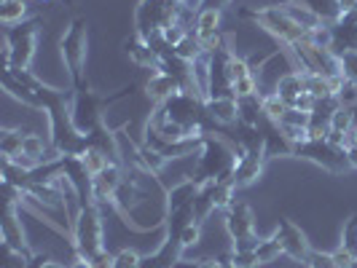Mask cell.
<instances>
[{
  "label": "cell",
  "instance_id": "cell-1",
  "mask_svg": "<svg viewBox=\"0 0 357 268\" xmlns=\"http://www.w3.org/2000/svg\"><path fill=\"white\" fill-rule=\"evenodd\" d=\"M239 156V145L226 140L223 134H207L197 150V164H194V172L191 180L204 185V182H213V180H231L234 182V164Z\"/></svg>",
  "mask_w": 357,
  "mask_h": 268
},
{
  "label": "cell",
  "instance_id": "cell-2",
  "mask_svg": "<svg viewBox=\"0 0 357 268\" xmlns=\"http://www.w3.org/2000/svg\"><path fill=\"white\" fill-rule=\"evenodd\" d=\"M236 17L258 24V27L266 30L271 38H277L285 49L293 46V43H301V40H309V38H312V33L306 30L304 24L287 11L285 3L264 6V8H239Z\"/></svg>",
  "mask_w": 357,
  "mask_h": 268
},
{
  "label": "cell",
  "instance_id": "cell-3",
  "mask_svg": "<svg viewBox=\"0 0 357 268\" xmlns=\"http://www.w3.org/2000/svg\"><path fill=\"white\" fill-rule=\"evenodd\" d=\"M73 105H70V116H73V126L84 134V137H91L94 132L102 129V110H105L110 102L116 100H124V97H132V86H124L116 94H97L91 91L89 86L84 89H73Z\"/></svg>",
  "mask_w": 357,
  "mask_h": 268
},
{
  "label": "cell",
  "instance_id": "cell-4",
  "mask_svg": "<svg viewBox=\"0 0 357 268\" xmlns=\"http://www.w3.org/2000/svg\"><path fill=\"white\" fill-rule=\"evenodd\" d=\"M86 49H89V27L86 19L75 17L65 27V33L59 38V52H62V62L68 68L73 86L84 89L86 81Z\"/></svg>",
  "mask_w": 357,
  "mask_h": 268
},
{
  "label": "cell",
  "instance_id": "cell-5",
  "mask_svg": "<svg viewBox=\"0 0 357 268\" xmlns=\"http://www.w3.org/2000/svg\"><path fill=\"white\" fill-rule=\"evenodd\" d=\"M73 250L81 258H94L100 250H105V223L100 204H84L78 207V214L73 217Z\"/></svg>",
  "mask_w": 357,
  "mask_h": 268
},
{
  "label": "cell",
  "instance_id": "cell-6",
  "mask_svg": "<svg viewBox=\"0 0 357 268\" xmlns=\"http://www.w3.org/2000/svg\"><path fill=\"white\" fill-rule=\"evenodd\" d=\"M285 56L290 59V68L298 72H312V75H325V78L341 75L339 54L333 49L317 46L312 40H301V43L287 46Z\"/></svg>",
  "mask_w": 357,
  "mask_h": 268
},
{
  "label": "cell",
  "instance_id": "cell-7",
  "mask_svg": "<svg viewBox=\"0 0 357 268\" xmlns=\"http://www.w3.org/2000/svg\"><path fill=\"white\" fill-rule=\"evenodd\" d=\"M38 27L40 19H30L6 30V43H3V68H17V70H30L38 49Z\"/></svg>",
  "mask_w": 357,
  "mask_h": 268
},
{
  "label": "cell",
  "instance_id": "cell-8",
  "mask_svg": "<svg viewBox=\"0 0 357 268\" xmlns=\"http://www.w3.org/2000/svg\"><path fill=\"white\" fill-rule=\"evenodd\" d=\"M180 19L178 0H140L135 11V36L151 38L169 30Z\"/></svg>",
  "mask_w": 357,
  "mask_h": 268
},
{
  "label": "cell",
  "instance_id": "cell-9",
  "mask_svg": "<svg viewBox=\"0 0 357 268\" xmlns=\"http://www.w3.org/2000/svg\"><path fill=\"white\" fill-rule=\"evenodd\" d=\"M226 231L231 236L236 252H255L258 247V236H255V214H252L250 204L245 201H234L226 210Z\"/></svg>",
  "mask_w": 357,
  "mask_h": 268
},
{
  "label": "cell",
  "instance_id": "cell-10",
  "mask_svg": "<svg viewBox=\"0 0 357 268\" xmlns=\"http://www.w3.org/2000/svg\"><path fill=\"white\" fill-rule=\"evenodd\" d=\"M293 156L312 161V164L322 166V169L331 172V175H341V172L352 169V166H349V159H347V148L328 143V140H320V143L309 140V143L293 145Z\"/></svg>",
  "mask_w": 357,
  "mask_h": 268
},
{
  "label": "cell",
  "instance_id": "cell-11",
  "mask_svg": "<svg viewBox=\"0 0 357 268\" xmlns=\"http://www.w3.org/2000/svg\"><path fill=\"white\" fill-rule=\"evenodd\" d=\"M277 236H280V242H282V252H285L287 258H293L296 263H306V258H309V252H312V244H309L306 233L301 231L290 217H282V220L277 223Z\"/></svg>",
  "mask_w": 357,
  "mask_h": 268
},
{
  "label": "cell",
  "instance_id": "cell-12",
  "mask_svg": "<svg viewBox=\"0 0 357 268\" xmlns=\"http://www.w3.org/2000/svg\"><path fill=\"white\" fill-rule=\"evenodd\" d=\"M266 150H242L234 164V188H248L255 180L264 175V164H266Z\"/></svg>",
  "mask_w": 357,
  "mask_h": 268
},
{
  "label": "cell",
  "instance_id": "cell-13",
  "mask_svg": "<svg viewBox=\"0 0 357 268\" xmlns=\"http://www.w3.org/2000/svg\"><path fill=\"white\" fill-rule=\"evenodd\" d=\"M126 172L119 161H113L105 172H100L97 178H91V201L94 204H113V196L119 191V185L124 182Z\"/></svg>",
  "mask_w": 357,
  "mask_h": 268
},
{
  "label": "cell",
  "instance_id": "cell-14",
  "mask_svg": "<svg viewBox=\"0 0 357 268\" xmlns=\"http://www.w3.org/2000/svg\"><path fill=\"white\" fill-rule=\"evenodd\" d=\"M331 33H333V52H357V11H347L341 14L333 24H331Z\"/></svg>",
  "mask_w": 357,
  "mask_h": 268
},
{
  "label": "cell",
  "instance_id": "cell-15",
  "mask_svg": "<svg viewBox=\"0 0 357 268\" xmlns=\"http://www.w3.org/2000/svg\"><path fill=\"white\" fill-rule=\"evenodd\" d=\"M178 91H183L180 89V84L169 75V72H164V70L151 72V78L145 81V97H148L156 107L164 105L167 100H172Z\"/></svg>",
  "mask_w": 357,
  "mask_h": 268
},
{
  "label": "cell",
  "instance_id": "cell-16",
  "mask_svg": "<svg viewBox=\"0 0 357 268\" xmlns=\"http://www.w3.org/2000/svg\"><path fill=\"white\" fill-rule=\"evenodd\" d=\"M220 19H223V11H220V8H210V6H204V8L197 14L194 36L199 38L202 46H207L210 40L223 36V33H220Z\"/></svg>",
  "mask_w": 357,
  "mask_h": 268
},
{
  "label": "cell",
  "instance_id": "cell-17",
  "mask_svg": "<svg viewBox=\"0 0 357 268\" xmlns=\"http://www.w3.org/2000/svg\"><path fill=\"white\" fill-rule=\"evenodd\" d=\"M183 252H185V247L180 244V239L167 236L161 242L159 250L153 252V255H148V258H143V266L140 268H172L183 258Z\"/></svg>",
  "mask_w": 357,
  "mask_h": 268
},
{
  "label": "cell",
  "instance_id": "cell-18",
  "mask_svg": "<svg viewBox=\"0 0 357 268\" xmlns=\"http://www.w3.org/2000/svg\"><path fill=\"white\" fill-rule=\"evenodd\" d=\"M207 113L215 124H239V100L236 97H220V100H204Z\"/></svg>",
  "mask_w": 357,
  "mask_h": 268
},
{
  "label": "cell",
  "instance_id": "cell-19",
  "mask_svg": "<svg viewBox=\"0 0 357 268\" xmlns=\"http://www.w3.org/2000/svg\"><path fill=\"white\" fill-rule=\"evenodd\" d=\"M126 56L137 65V68H151V70H159V54L153 52L140 36H132L124 43Z\"/></svg>",
  "mask_w": 357,
  "mask_h": 268
},
{
  "label": "cell",
  "instance_id": "cell-20",
  "mask_svg": "<svg viewBox=\"0 0 357 268\" xmlns=\"http://www.w3.org/2000/svg\"><path fill=\"white\" fill-rule=\"evenodd\" d=\"M197 194H199V182H194L191 178L180 180L178 185H172V188L167 191V214L180 210V207L194 204Z\"/></svg>",
  "mask_w": 357,
  "mask_h": 268
},
{
  "label": "cell",
  "instance_id": "cell-21",
  "mask_svg": "<svg viewBox=\"0 0 357 268\" xmlns=\"http://www.w3.org/2000/svg\"><path fill=\"white\" fill-rule=\"evenodd\" d=\"M274 91H277V94L287 102V107H290L306 91L304 89V72L290 70V72H285V75H280V78L274 81Z\"/></svg>",
  "mask_w": 357,
  "mask_h": 268
},
{
  "label": "cell",
  "instance_id": "cell-22",
  "mask_svg": "<svg viewBox=\"0 0 357 268\" xmlns=\"http://www.w3.org/2000/svg\"><path fill=\"white\" fill-rule=\"evenodd\" d=\"M261 110H264V118H266L268 124L277 126L285 118V113L290 107H287V102L277 91H268V94H261Z\"/></svg>",
  "mask_w": 357,
  "mask_h": 268
},
{
  "label": "cell",
  "instance_id": "cell-23",
  "mask_svg": "<svg viewBox=\"0 0 357 268\" xmlns=\"http://www.w3.org/2000/svg\"><path fill=\"white\" fill-rule=\"evenodd\" d=\"M215 180L213 182H204L199 185V194L194 198V214H197V223H204L210 214L215 212Z\"/></svg>",
  "mask_w": 357,
  "mask_h": 268
},
{
  "label": "cell",
  "instance_id": "cell-24",
  "mask_svg": "<svg viewBox=\"0 0 357 268\" xmlns=\"http://www.w3.org/2000/svg\"><path fill=\"white\" fill-rule=\"evenodd\" d=\"M81 159H84V166H86V172H89L91 178H97L100 172H105L107 166L113 164V159L107 156L105 148H97V145H89V148L81 153Z\"/></svg>",
  "mask_w": 357,
  "mask_h": 268
},
{
  "label": "cell",
  "instance_id": "cell-25",
  "mask_svg": "<svg viewBox=\"0 0 357 268\" xmlns=\"http://www.w3.org/2000/svg\"><path fill=\"white\" fill-rule=\"evenodd\" d=\"M24 137H27V132H22V129H3V134H0V153H3V159L22 156Z\"/></svg>",
  "mask_w": 357,
  "mask_h": 268
},
{
  "label": "cell",
  "instance_id": "cell-26",
  "mask_svg": "<svg viewBox=\"0 0 357 268\" xmlns=\"http://www.w3.org/2000/svg\"><path fill=\"white\" fill-rule=\"evenodd\" d=\"M27 19V0H0V22L6 27L22 24Z\"/></svg>",
  "mask_w": 357,
  "mask_h": 268
},
{
  "label": "cell",
  "instance_id": "cell-27",
  "mask_svg": "<svg viewBox=\"0 0 357 268\" xmlns=\"http://www.w3.org/2000/svg\"><path fill=\"white\" fill-rule=\"evenodd\" d=\"M280 255H285V252H282L280 236L274 231L268 239H261V242H258V247H255V263H258V266H266L271 260H277Z\"/></svg>",
  "mask_w": 357,
  "mask_h": 268
},
{
  "label": "cell",
  "instance_id": "cell-28",
  "mask_svg": "<svg viewBox=\"0 0 357 268\" xmlns=\"http://www.w3.org/2000/svg\"><path fill=\"white\" fill-rule=\"evenodd\" d=\"M264 118V110H261V97H248V100H239V124L252 126L258 129Z\"/></svg>",
  "mask_w": 357,
  "mask_h": 268
},
{
  "label": "cell",
  "instance_id": "cell-29",
  "mask_svg": "<svg viewBox=\"0 0 357 268\" xmlns=\"http://www.w3.org/2000/svg\"><path fill=\"white\" fill-rule=\"evenodd\" d=\"M175 54H178L180 59H185V62H197V59H202L204 56V49H202V43H199V38L194 36V33H188V36L180 40L178 46H175Z\"/></svg>",
  "mask_w": 357,
  "mask_h": 268
},
{
  "label": "cell",
  "instance_id": "cell-30",
  "mask_svg": "<svg viewBox=\"0 0 357 268\" xmlns=\"http://www.w3.org/2000/svg\"><path fill=\"white\" fill-rule=\"evenodd\" d=\"M304 89L314 97V100H325V97H333V89H331V81L325 75H312V72H304Z\"/></svg>",
  "mask_w": 357,
  "mask_h": 268
},
{
  "label": "cell",
  "instance_id": "cell-31",
  "mask_svg": "<svg viewBox=\"0 0 357 268\" xmlns=\"http://www.w3.org/2000/svg\"><path fill=\"white\" fill-rule=\"evenodd\" d=\"M234 94H236V100H248V97H261V81H258V75H245V78H239L236 84H234Z\"/></svg>",
  "mask_w": 357,
  "mask_h": 268
},
{
  "label": "cell",
  "instance_id": "cell-32",
  "mask_svg": "<svg viewBox=\"0 0 357 268\" xmlns=\"http://www.w3.org/2000/svg\"><path fill=\"white\" fill-rule=\"evenodd\" d=\"M355 126V110L352 107H339L331 118V132H339V134H349Z\"/></svg>",
  "mask_w": 357,
  "mask_h": 268
},
{
  "label": "cell",
  "instance_id": "cell-33",
  "mask_svg": "<svg viewBox=\"0 0 357 268\" xmlns=\"http://www.w3.org/2000/svg\"><path fill=\"white\" fill-rule=\"evenodd\" d=\"M339 62H341V78L357 84V52L339 54Z\"/></svg>",
  "mask_w": 357,
  "mask_h": 268
},
{
  "label": "cell",
  "instance_id": "cell-34",
  "mask_svg": "<svg viewBox=\"0 0 357 268\" xmlns=\"http://www.w3.org/2000/svg\"><path fill=\"white\" fill-rule=\"evenodd\" d=\"M341 244H347L352 255L357 258V212L344 223V231H341Z\"/></svg>",
  "mask_w": 357,
  "mask_h": 268
},
{
  "label": "cell",
  "instance_id": "cell-35",
  "mask_svg": "<svg viewBox=\"0 0 357 268\" xmlns=\"http://www.w3.org/2000/svg\"><path fill=\"white\" fill-rule=\"evenodd\" d=\"M143 266V258H140V252L135 250H121L116 252V258H113V268H140Z\"/></svg>",
  "mask_w": 357,
  "mask_h": 268
},
{
  "label": "cell",
  "instance_id": "cell-36",
  "mask_svg": "<svg viewBox=\"0 0 357 268\" xmlns=\"http://www.w3.org/2000/svg\"><path fill=\"white\" fill-rule=\"evenodd\" d=\"M306 268H336L333 252L312 250V252H309V258H306Z\"/></svg>",
  "mask_w": 357,
  "mask_h": 268
},
{
  "label": "cell",
  "instance_id": "cell-37",
  "mask_svg": "<svg viewBox=\"0 0 357 268\" xmlns=\"http://www.w3.org/2000/svg\"><path fill=\"white\" fill-rule=\"evenodd\" d=\"M180 244L185 247V250H191V247H197L199 239H202V223H191V226H185L183 231H180Z\"/></svg>",
  "mask_w": 357,
  "mask_h": 268
},
{
  "label": "cell",
  "instance_id": "cell-38",
  "mask_svg": "<svg viewBox=\"0 0 357 268\" xmlns=\"http://www.w3.org/2000/svg\"><path fill=\"white\" fill-rule=\"evenodd\" d=\"M336 100H339L341 107H355L357 105V84L344 81V86H341V91L336 94Z\"/></svg>",
  "mask_w": 357,
  "mask_h": 268
},
{
  "label": "cell",
  "instance_id": "cell-39",
  "mask_svg": "<svg viewBox=\"0 0 357 268\" xmlns=\"http://www.w3.org/2000/svg\"><path fill=\"white\" fill-rule=\"evenodd\" d=\"M30 268H68V266L59 263V260H54V258H49V255L33 252V255H30Z\"/></svg>",
  "mask_w": 357,
  "mask_h": 268
},
{
  "label": "cell",
  "instance_id": "cell-40",
  "mask_svg": "<svg viewBox=\"0 0 357 268\" xmlns=\"http://www.w3.org/2000/svg\"><path fill=\"white\" fill-rule=\"evenodd\" d=\"M333 260H336V268H349L352 260H355V255H352V250H349L347 244H339V247L333 250Z\"/></svg>",
  "mask_w": 357,
  "mask_h": 268
},
{
  "label": "cell",
  "instance_id": "cell-41",
  "mask_svg": "<svg viewBox=\"0 0 357 268\" xmlns=\"http://www.w3.org/2000/svg\"><path fill=\"white\" fill-rule=\"evenodd\" d=\"M290 107H293V110H298V113H314V107H317V100H314L309 91H304V94H301V97H298V100H296V102H293Z\"/></svg>",
  "mask_w": 357,
  "mask_h": 268
},
{
  "label": "cell",
  "instance_id": "cell-42",
  "mask_svg": "<svg viewBox=\"0 0 357 268\" xmlns=\"http://www.w3.org/2000/svg\"><path fill=\"white\" fill-rule=\"evenodd\" d=\"M113 258H116V255H110L107 250H100L94 258H89L91 268H113Z\"/></svg>",
  "mask_w": 357,
  "mask_h": 268
},
{
  "label": "cell",
  "instance_id": "cell-43",
  "mask_svg": "<svg viewBox=\"0 0 357 268\" xmlns=\"http://www.w3.org/2000/svg\"><path fill=\"white\" fill-rule=\"evenodd\" d=\"M199 268H229V258H226V260H218V258H204V260H199Z\"/></svg>",
  "mask_w": 357,
  "mask_h": 268
},
{
  "label": "cell",
  "instance_id": "cell-44",
  "mask_svg": "<svg viewBox=\"0 0 357 268\" xmlns=\"http://www.w3.org/2000/svg\"><path fill=\"white\" fill-rule=\"evenodd\" d=\"M68 268H91V260H89V258H81V255H75V258H73V263Z\"/></svg>",
  "mask_w": 357,
  "mask_h": 268
},
{
  "label": "cell",
  "instance_id": "cell-45",
  "mask_svg": "<svg viewBox=\"0 0 357 268\" xmlns=\"http://www.w3.org/2000/svg\"><path fill=\"white\" fill-rule=\"evenodd\" d=\"M172 268H199V260H185V258H180Z\"/></svg>",
  "mask_w": 357,
  "mask_h": 268
},
{
  "label": "cell",
  "instance_id": "cell-46",
  "mask_svg": "<svg viewBox=\"0 0 357 268\" xmlns=\"http://www.w3.org/2000/svg\"><path fill=\"white\" fill-rule=\"evenodd\" d=\"M347 148H357V124L352 126V132L347 134Z\"/></svg>",
  "mask_w": 357,
  "mask_h": 268
},
{
  "label": "cell",
  "instance_id": "cell-47",
  "mask_svg": "<svg viewBox=\"0 0 357 268\" xmlns=\"http://www.w3.org/2000/svg\"><path fill=\"white\" fill-rule=\"evenodd\" d=\"M347 159H349V166L357 169V148H347Z\"/></svg>",
  "mask_w": 357,
  "mask_h": 268
},
{
  "label": "cell",
  "instance_id": "cell-48",
  "mask_svg": "<svg viewBox=\"0 0 357 268\" xmlns=\"http://www.w3.org/2000/svg\"><path fill=\"white\" fill-rule=\"evenodd\" d=\"M349 268H357V258H355V260H352V266H349Z\"/></svg>",
  "mask_w": 357,
  "mask_h": 268
},
{
  "label": "cell",
  "instance_id": "cell-49",
  "mask_svg": "<svg viewBox=\"0 0 357 268\" xmlns=\"http://www.w3.org/2000/svg\"><path fill=\"white\" fill-rule=\"evenodd\" d=\"M352 110H355V124H357V105H355V107H352Z\"/></svg>",
  "mask_w": 357,
  "mask_h": 268
},
{
  "label": "cell",
  "instance_id": "cell-50",
  "mask_svg": "<svg viewBox=\"0 0 357 268\" xmlns=\"http://www.w3.org/2000/svg\"><path fill=\"white\" fill-rule=\"evenodd\" d=\"M290 3H304V0H290Z\"/></svg>",
  "mask_w": 357,
  "mask_h": 268
},
{
  "label": "cell",
  "instance_id": "cell-51",
  "mask_svg": "<svg viewBox=\"0 0 357 268\" xmlns=\"http://www.w3.org/2000/svg\"><path fill=\"white\" fill-rule=\"evenodd\" d=\"M229 268H236V266H234V263H231V260H229Z\"/></svg>",
  "mask_w": 357,
  "mask_h": 268
}]
</instances>
